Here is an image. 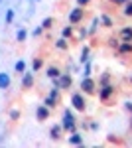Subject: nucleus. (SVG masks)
Masks as SVG:
<instances>
[{
	"label": "nucleus",
	"mask_w": 132,
	"mask_h": 148,
	"mask_svg": "<svg viewBox=\"0 0 132 148\" xmlns=\"http://www.w3.org/2000/svg\"><path fill=\"white\" fill-rule=\"evenodd\" d=\"M42 34V28H36V30H34V36H36V38H38V36Z\"/></svg>",
	"instance_id": "28"
},
{
	"label": "nucleus",
	"mask_w": 132,
	"mask_h": 148,
	"mask_svg": "<svg viewBox=\"0 0 132 148\" xmlns=\"http://www.w3.org/2000/svg\"><path fill=\"white\" fill-rule=\"evenodd\" d=\"M124 16H132V2H126V6H124Z\"/></svg>",
	"instance_id": "18"
},
{
	"label": "nucleus",
	"mask_w": 132,
	"mask_h": 148,
	"mask_svg": "<svg viewBox=\"0 0 132 148\" xmlns=\"http://www.w3.org/2000/svg\"><path fill=\"white\" fill-rule=\"evenodd\" d=\"M118 51L120 53H132V42H122L118 46Z\"/></svg>",
	"instance_id": "8"
},
{
	"label": "nucleus",
	"mask_w": 132,
	"mask_h": 148,
	"mask_svg": "<svg viewBox=\"0 0 132 148\" xmlns=\"http://www.w3.org/2000/svg\"><path fill=\"white\" fill-rule=\"evenodd\" d=\"M73 121H75V119H73V114L69 113V111H65V114H63V128H65V130H71V132H73V130H75V123H73Z\"/></svg>",
	"instance_id": "1"
},
{
	"label": "nucleus",
	"mask_w": 132,
	"mask_h": 148,
	"mask_svg": "<svg viewBox=\"0 0 132 148\" xmlns=\"http://www.w3.org/2000/svg\"><path fill=\"white\" fill-rule=\"evenodd\" d=\"M101 22L105 24V26H112V20H110L107 14H103V16H101Z\"/></svg>",
	"instance_id": "16"
},
{
	"label": "nucleus",
	"mask_w": 132,
	"mask_h": 148,
	"mask_svg": "<svg viewBox=\"0 0 132 148\" xmlns=\"http://www.w3.org/2000/svg\"><path fill=\"white\" fill-rule=\"evenodd\" d=\"M16 71H18V73H24V71H26V63H24V61H18V63H16Z\"/></svg>",
	"instance_id": "17"
},
{
	"label": "nucleus",
	"mask_w": 132,
	"mask_h": 148,
	"mask_svg": "<svg viewBox=\"0 0 132 148\" xmlns=\"http://www.w3.org/2000/svg\"><path fill=\"white\" fill-rule=\"evenodd\" d=\"M36 116L40 119V121H47V116H49V111H47V107H38V111H36Z\"/></svg>",
	"instance_id": "6"
},
{
	"label": "nucleus",
	"mask_w": 132,
	"mask_h": 148,
	"mask_svg": "<svg viewBox=\"0 0 132 148\" xmlns=\"http://www.w3.org/2000/svg\"><path fill=\"white\" fill-rule=\"evenodd\" d=\"M126 109H128V111L132 113V103H126Z\"/></svg>",
	"instance_id": "31"
},
{
	"label": "nucleus",
	"mask_w": 132,
	"mask_h": 148,
	"mask_svg": "<svg viewBox=\"0 0 132 148\" xmlns=\"http://www.w3.org/2000/svg\"><path fill=\"white\" fill-rule=\"evenodd\" d=\"M59 75H61V73H59L57 67H49L47 69V77H49V79H59Z\"/></svg>",
	"instance_id": "12"
},
{
	"label": "nucleus",
	"mask_w": 132,
	"mask_h": 148,
	"mask_svg": "<svg viewBox=\"0 0 132 148\" xmlns=\"http://www.w3.org/2000/svg\"><path fill=\"white\" fill-rule=\"evenodd\" d=\"M57 47H59V49H67V42H65V38L57 40Z\"/></svg>",
	"instance_id": "20"
},
{
	"label": "nucleus",
	"mask_w": 132,
	"mask_h": 148,
	"mask_svg": "<svg viewBox=\"0 0 132 148\" xmlns=\"http://www.w3.org/2000/svg\"><path fill=\"white\" fill-rule=\"evenodd\" d=\"M42 63H44V61H42V59H34V63H32V67L36 69V71H38V69L42 67Z\"/></svg>",
	"instance_id": "24"
},
{
	"label": "nucleus",
	"mask_w": 132,
	"mask_h": 148,
	"mask_svg": "<svg viewBox=\"0 0 132 148\" xmlns=\"http://www.w3.org/2000/svg\"><path fill=\"white\" fill-rule=\"evenodd\" d=\"M110 95H112V87H110V85H105L103 91H101V101H107Z\"/></svg>",
	"instance_id": "9"
},
{
	"label": "nucleus",
	"mask_w": 132,
	"mask_h": 148,
	"mask_svg": "<svg viewBox=\"0 0 132 148\" xmlns=\"http://www.w3.org/2000/svg\"><path fill=\"white\" fill-rule=\"evenodd\" d=\"M69 140H71V144H81V142H83V138L79 136V134H75V132L71 134V138H69Z\"/></svg>",
	"instance_id": "14"
},
{
	"label": "nucleus",
	"mask_w": 132,
	"mask_h": 148,
	"mask_svg": "<svg viewBox=\"0 0 132 148\" xmlns=\"http://www.w3.org/2000/svg\"><path fill=\"white\" fill-rule=\"evenodd\" d=\"M53 105H55V97H51V95H49V97L45 99V107H53Z\"/></svg>",
	"instance_id": "22"
},
{
	"label": "nucleus",
	"mask_w": 132,
	"mask_h": 148,
	"mask_svg": "<svg viewBox=\"0 0 132 148\" xmlns=\"http://www.w3.org/2000/svg\"><path fill=\"white\" fill-rule=\"evenodd\" d=\"M22 85L26 87V89H30V87L34 85V77L30 75V73H26V75H24V79H22Z\"/></svg>",
	"instance_id": "11"
},
{
	"label": "nucleus",
	"mask_w": 132,
	"mask_h": 148,
	"mask_svg": "<svg viewBox=\"0 0 132 148\" xmlns=\"http://www.w3.org/2000/svg\"><path fill=\"white\" fill-rule=\"evenodd\" d=\"M10 87V77L6 73H0V89H8Z\"/></svg>",
	"instance_id": "10"
},
{
	"label": "nucleus",
	"mask_w": 132,
	"mask_h": 148,
	"mask_svg": "<svg viewBox=\"0 0 132 148\" xmlns=\"http://www.w3.org/2000/svg\"><path fill=\"white\" fill-rule=\"evenodd\" d=\"M114 2H116V4H126L128 0H114Z\"/></svg>",
	"instance_id": "30"
},
{
	"label": "nucleus",
	"mask_w": 132,
	"mask_h": 148,
	"mask_svg": "<svg viewBox=\"0 0 132 148\" xmlns=\"http://www.w3.org/2000/svg\"><path fill=\"white\" fill-rule=\"evenodd\" d=\"M81 89H83L85 93H93V91H95V83H93V79L85 77V79L81 81Z\"/></svg>",
	"instance_id": "4"
},
{
	"label": "nucleus",
	"mask_w": 132,
	"mask_h": 148,
	"mask_svg": "<svg viewBox=\"0 0 132 148\" xmlns=\"http://www.w3.org/2000/svg\"><path fill=\"white\" fill-rule=\"evenodd\" d=\"M71 34H73V28H71V26L63 28V38H71Z\"/></svg>",
	"instance_id": "19"
},
{
	"label": "nucleus",
	"mask_w": 132,
	"mask_h": 148,
	"mask_svg": "<svg viewBox=\"0 0 132 148\" xmlns=\"http://www.w3.org/2000/svg\"><path fill=\"white\" fill-rule=\"evenodd\" d=\"M120 40L122 42H132V28H124V30H122Z\"/></svg>",
	"instance_id": "7"
},
{
	"label": "nucleus",
	"mask_w": 132,
	"mask_h": 148,
	"mask_svg": "<svg viewBox=\"0 0 132 148\" xmlns=\"http://www.w3.org/2000/svg\"><path fill=\"white\" fill-rule=\"evenodd\" d=\"M77 2H79V6H83V4H87L89 0H77Z\"/></svg>",
	"instance_id": "29"
},
{
	"label": "nucleus",
	"mask_w": 132,
	"mask_h": 148,
	"mask_svg": "<svg viewBox=\"0 0 132 148\" xmlns=\"http://www.w3.org/2000/svg\"><path fill=\"white\" fill-rule=\"evenodd\" d=\"M61 128H63V126H53V128L49 130V134H51V138H53V140L61 138Z\"/></svg>",
	"instance_id": "13"
},
{
	"label": "nucleus",
	"mask_w": 132,
	"mask_h": 148,
	"mask_svg": "<svg viewBox=\"0 0 132 148\" xmlns=\"http://www.w3.org/2000/svg\"><path fill=\"white\" fill-rule=\"evenodd\" d=\"M14 20V10H8L6 12V24H10Z\"/></svg>",
	"instance_id": "23"
},
{
	"label": "nucleus",
	"mask_w": 132,
	"mask_h": 148,
	"mask_svg": "<svg viewBox=\"0 0 132 148\" xmlns=\"http://www.w3.org/2000/svg\"><path fill=\"white\" fill-rule=\"evenodd\" d=\"M130 126H132V121H130Z\"/></svg>",
	"instance_id": "32"
},
{
	"label": "nucleus",
	"mask_w": 132,
	"mask_h": 148,
	"mask_svg": "<svg viewBox=\"0 0 132 148\" xmlns=\"http://www.w3.org/2000/svg\"><path fill=\"white\" fill-rule=\"evenodd\" d=\"M87 56H89V49H87V47H83V51H81V61H83V63L87 61Z\"/></svg>",
	"instance_id": "25"
},
{
	"label": "nucleus",
	"mask_w": 132,
	"mask_h": 148,
	"mask_svg": "<svg viewBox=\"0 0 132 148\" xmlns=\"http://www.w3.org/2000/svg\"><path fill=\"white\" fill-rule=\"evenodd\" d=\"M26 36H28V32H26V30H18V34H16V38H18V42H24V40H26Z\"/></svg>",
	"instance_id": "15"
},
{
	"label": "nucleus",
	"mask_w": 132,
	"mask_h": 148,
	"mask_svg": "<svg viewBox=\"0 0 132 148\" xmlns=\"http://www.w3.org/2000/svg\"><path fill=\"white\" fill-rule=\"evenodd\" d=\"M10 116H12V119H14V121H16V119L20 116V113H18V111H12V113H10Z\"/></svg>",
	"instance_id": "26"
},
{
	"label": "nucleus",
	"mask_w": 132,
	"mask_h": 148,
	"mask_svg": "<svg viewBox=\"0 0 132 148\" xmlns=\"http://www.w3.org/2000/svg\"><path fill=\"white\" fill-rule=\"evenodd\" d=\"M71 103H73V107H75L77 111H85V99H83L79 93H75V95L71 97Z\"/></svg>",
	"instance_id": "2"
},
{
	"label": "nucleus",
	"mask_w": 132,
	"mask_h": 148,
	"mask_svg": "<svg viewBox=\"0 0 132 148\" xmlns=\"http://www.w3.org/2000/svg\"><path fill=\"white\" fill-rule=\"evenodd\" d=\"M57 87H59V89H69V87H71V75H59Z\"/></svg>",
	"instance_id": "3"
},
{
	"label": "nucleus",
	"mask_w": 132,
	"mask_h": 148,
	"mask_svg": "<svg viewBox=\"0 0 132 148\" xmlns=\"http://www.w3.org/2000/svg\"><path fill=\"white\" fill-rule=\"evenodd\" d=\"M81 18H83V10L81 8H75V10L71 12V16H69V22L77 24V22H81Z\"/></svg>",
	"instance_id": "5"
},
{
	"label": "nucleus",
	"mask_w": 132,
	"mask_h": 148,
	"mask_svg": "<svg viewBox=\"0 0 132 148\" xmlns=\"http://www.w3.org/2000/svg\"><path fill=\"white\" fill-rule=\"evenodd\" d=\"M130 81H132V77H130Z\"/></svg>",
	"instance_id": "33"
},
{
	"label": "nucleus",
	"mask_w": 132,
	"mask_h": 148,
	"mask_svg": "<svg viewBox=\"0 0 132 148\" xmlns=\"http://www.w3.org/2000/svg\"><path fill=\"white\" fill-rule=\"evenodd\" d=\"M110 46H112V47H116V46H118V42H116V38H110Z\"/></svg>",
	"instance_id": "27"
},
{
	"label": "nucleus",
	"mask_w": 132,
	"mask_h": 148,
	"mask_svg": "<svg viewBox=\"0 0 132 148\" xmlns=\"http://www.w3.org/2000/svg\"><path fill=\"white\" fill-rule=\"evenodd\" d=\"M51 24H53V18H45L44 24H42V28H51Z\"/></svg>",
	"instance_id": "21"
}]
</instances>
